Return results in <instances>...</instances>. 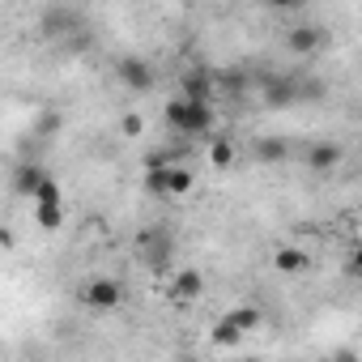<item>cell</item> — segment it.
<instances>
[{"label": "cell", "mask_w": 362, "mask_h": 362, "mask_svg": "<svg viewBox=\"0 0 362 362\" xmlns=\"http://www.w3.org/2000/svg\"><path fill=\"white\" fill-rule=\"evenodd\" d=\"M166 124H170V128H179V132H209L214 111H209V103L170 98V103H166Z\"/></svg>", "instance_id": "6da1fadb"}, {"label": "cell", "mask_w": 362, "mask_h": 362, "mask_svg": "<svg viewBox=\"0 0 362 362\" xmlns=\"http://www.w3.org/2000/svg\"><path fill=\"white\" fill-rule=\"evenodd\" d=\"M145 188H149L153 197H184V192L192 188V175H188L184 166H175V162H166V166H149Z\"/></svg>", "instance_id": "7a4b0ae2"}, {"label": "cell", "mask_w": 362, "mask_h": 362, "mask_svg": "<svg viewBox=\"0 0 362 362\" xmlns=\"http://www.w3.org/2000/svg\"><path fill=\"white\" fill-rule=\"evenodd\" d=\"M260 320H264V315H260L256 307H235L230 315H222V320H218L214 341H218V345H235L239 337H247L252 328H260Z\"/></svg>", "instance_id": "3957f363"}, {"label": "cell", "mask_w": 362, "mask_h": 362, "mask_svg": "<svg viewBox=\"0 0 362 362\" xmlns=\"http://www.w3.org/2000/svg\"><path fill=\"white\" fill-rule=\"evenodd\" d=\"M81 298H86V307H94V311H111V307H119L124 286L111 281V277H94V281L81 290Z\"/></svg>", "instance_id": "277c9868"}, {"label": "cell", "mask_w": 362, "mask_h": 362, "mask_svg": "<svg viewBox=\"0 0 362 362\" xmlns=\"http://www.w3.org/2000/svg\"><path fill=\"white\" fill-rule=\"evenodd\" d=\"M205 294V277L197 273V269H179L175 277H170V298L175 303H192V298H201Z\"/></svg>", "instance_id": "5b68a950"}, {"label": "cell", "mask_w": 362, "mask_h": 362, "mask_svg": "<svg viewBox=\"0 0 362 362\" xmlns=\"http://www.w3.org/2000/svg\"><path fill=\"white\" fill-rule=\"evenodd\" d=\"M286 43H290V52H294V56H311V52L324 43V35H320L315 26H294Z\"/></svg>", "instance_id": "8992f818"}, {"label": "cell", "mask_w": 362, "mask_h": 362, "mask_svg": "<svg viewBox=\"0 0 362 362\" xmlns=\"http://www.w3.org/2000/svg\"><path fill=\"white\" fill-rule=\"evenodd\" d=\"M119 77H124L132 90H149V86H153V73H149L145 60H119Z\"/></svg>", "instance_id": "52a82bcc"}, {"label": "cell", "mask_w": 362, "mask_h": 362, "mask_svg": "<svg viewBox=\"0 0 362 362\" xmlns=\"http://www.w3.org/2000/svg\"><path fill=\"white\" fill-rule=\"evenodd\" d=\"M209 94H214V77H209V73H188V77H184V98L209 103Z\"/></svg>", "instance_id": "ba28073f"}, {"label": "cell", "mask_w": 362, "mask_h": 362, "mask_svg": "<svg viewBox=\"0 0 362 362\" xmlns=\"http://www.w3.org/2000/svg\"><path fill=\"white\" fill-rule=\"evenodd\" d=\"M273 269H281V273H303V269H307V252H298V247H277V252H273Z\"/></svg>", "instance_id": "9c48e42d"}, {"label": "cell", "mask_w": 362, "mask_h": 362, "mask_svg": "<svg viewBox=\"0 0 362 362\" xmlns=\"http://www.w3.org/2000/svg\"><path fill=\"white\" fill-rule=\"evenodd\" d=\"M43 179H47V175H43V170H39L35 162H26V166L18 170V179H13V188H18L22 197H35V188L43 184Z\"/></svg>", "instance_id": "30bf717a"}, {"label": "cell", "mask_w": 362, "mask_h": 362, "mask_svg": "<svg viewBox=\"0 0 362 362\" xmlns=\"http://www.w3.org/2000/svg\"><path fill=\"white\" fill-rule=\"evenodd\" d=\"M341 162V149L337 145H315V149H307V166L311 170H328V166H337Z\"/></svg>", "instance_id": "8fae6325"}, {"label": "cell", "mask_w": 362, "mask_h": 362, "mask_svg": "<svg viewBox=\"0 0 362 362\" xmlns=\"http://www.w3.org/2000/svg\"><path fill=\"white\" fill-rule=\"evenodd\" d=\"M35 222H39L43 230H56V226L64 222V205H35Z\"/></svg>", "instance_id": "7c38bea8"}, {"label": "cell", "mask_w": 362, "mask_h": 362, "mask_svg": "<svg viewBox=\"0 0 362 362\" xmlns=\"http://www.w3.org/2000/svg\"><path fill=\"white\" fill-rule=\"evenodd\" d=\"M35 205H60V188H56V179H43V184L35 188V197H30Z\"/></svg>", "instance_id": "4fadbf2b"}, {"label": "cell", "mask_w": 362, "mask_h": 362, "mask_svg": "<svg viewBox=\"0 0 362 362\" xmlns=\"http://www.w3.org/2000/svg\"><path fill=\"white\" fill-rule=\"evenodd\" d=\"M209 162H214V166H230V162H235V149H230V141H214V149H209Z\"/></svg>", "instance_id": "5bb4252c"}, {"label": "cell", "mask_w": 362, "mask_h": 362, "mask_svg": "<svg viewBox=\"0 0 362 362\" xmlns=\"http://www.w3.org/2000/svg\"><path fill=\"white\" fill-rule=\"evenodd\" d=\"M260 153H264V158H281L286 145H281V141H260Z\"/></svg>", "instance_id": "9a60e30c"}, {"label": "cell", "mask_w": 362, "mask_h": 362, "mask_svg": "<svg viewBox=\"0 0 362 362\" xmlns=\"http://www.w3.org/2000/svg\"><path fill=\"white\" fill-rule=\"evenodd\" d=\"M345 269H349L354 277H362V247H354V252H349V264H345Z\"/></svg>", "instance_id": "2e32d148"}, {"label": "cell", "mask_w": 362, "mask_h": 362, "mask_svg": "<svg viewBox=\"0 0 362 362\" xmlns=\"http://www.w3.org/2000/svg\"><path fill=\"white\" fill-rule=\"evenodd\" d=\"M286 98H290V90H286L281 81H277V86H269V103H286Z\"/></svg>", "instance_id": "e0dca14e"}, {"label": "cell", "mask_w": 362, "mask_h": 362, "mask_svg": "<svg viewBox=\"0 0 362 362\" xmlns=\"http://www.w3.org/2000/svg\"><path fill=\"white\" fill-rule=\"evenodd\" d=\"M124 132H128V136H136V132H141V119H136V115H128V119H124Z\"/></svg>", "instance_id": "ac0fdd59"}, {"label": "cell", "mask_w": 362, "mask_h": 362, "mask_svg": "<svg viewBox=\"0 0 362 362\" xmlns=\"http://www.w3.org/2000/svg\"><path fill=\"white\" fill-rule=\"evenodd\" d=\"M277 9H294V5H303V0H273Z\"/></svg>", "instance_id": "d6986e66"}]
</instances>
